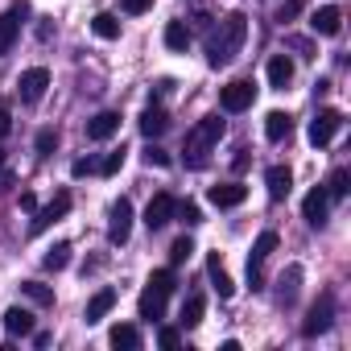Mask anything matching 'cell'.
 I'll return each mask as SVG.
<instances>
[{
  "instance_id": "1",
  "label": "cell",
  "mask_w": 351,
  "mask_h": 351,
  "mask_svg": "<svg viewBox=\"0 0 351 351\" xmlns=\"http://www.w3.org/2000/svg\"><path fill=\"white\" fill-rule=\"evenodd\" d=\"M244 38H248V17L244 13H228L219 21V29H211V38H207V62L211 66H228L236 58V50L244 46Z\"/></svg>"
},
{
  "instance_id": "2",
  "label": "cell",
  "mask_w": 351,
  "mask_h": 351,
  "mask_svg": "<svg viewBox=\"0 0 351 351\" xmlns=\"http://www.w3.org/2000/svg\"><path fill=\"white\" fill-rule=\"evenodd\" d=\"M223 136V120L219 116H207V120H199L191 132H186V165L191 169H203L207 165V153H211V145Z\"/></svg>"
},
{
  "instance_id": "3",
  "label": "cell",
  "mask_w": 351,
  "mask_h": 351,
  "mask_svg": "<svg viewBox=\"0 0 351 351\" xmlns=\"http://www.w3.org/2000/svg\"><path fill=\"white\" fill-rule=\"evenodd\" d=\"M273 248H277V232H261L252 252H248V285L252 289H265V261H269Z\"/></svg>"
},
{
  "instance_id": "4",
  "label": "cell",
  "mask_w": 351,
  "mask_h": 351,
  "mask_svg": "<svg viewBox=\"0 0 351 351\" xmlns=\"http://www.w3.org/2000/svg\"><path fill=\"white\" fill-rule=\"evenodd\" d=\"M339 128H343V112H335V108H322V112L310 120V145H314V149L330 145Z\"/></svg>"
},
{
  "instance_id": "5",
  "label": "cell",
  "mask_w": 351,
  "mask_h": 351,
  "mask_svg": "<svg viewBox=\"0 0 351 351\" xmlns=\"http://www.w3.org/2000/svg\"><path fill=\"white\" fill-rule=\"evenodd\" d=\"M302 219H306L310 228H326V219H330V195H326L322 186H314V191L302 199Z\"/></svg>"
},
{
  "instance_id": "6",
  "label": "cell",
  "mask_w": 351,
  "mask_h": 351,
  "mask_svg": "<svg viewBox=\"0 0 351 351\" xmlns=\"http://www.w3.org/2000/svg\"><path fill=\"white\" fill-rule=\"evenodd\" d=\"M46 87H50V71H46V66H29V71L17 79V91H21L25 104H38V99L46 95Z\"/></svg>"
},
{
  "instance_id": "7",
  "label": "cell",
  "mask_w": 351,
  "mask_h": 351,
  "mask_svg": "<svg viewBox=\"0 0 351 351\" xmlns=\"http://www.w3.org/2000/svg\"><path fill=\"white\" fill-rule=\"evenodd\" d=\"M252 99H256V87H252L248 79L228 83V87H223V95H219L223 112H244V108H252Z\"/></svg>"
},
{
  "instance_id": "8",
  "label": "cell",
  "mask_w": 351,
  "mask_h": 351,
  "mask_svg": "<svg viewBox=\"0 0 351 351\" xmlns=\"http://www.w3.org/2000/svg\"><path fill=\"white\" fill-rule=\"evenodd\" d=\"M330 318H335V302H330V293H322L314 306H310V318L302 322V335L306 339H314V335H322L326 326H330Z\"/></svg>"
},
{
  "instance_id": "9",
  "label": "cell",
  "mask_w": 351,
  "mask_h": 351,
  "mask_svg": "<svg viewBox=\"0 0 351 351\" xmlns=\"http://www.w3.org/2000/svg\"><path fill=\"white\" fill-rule=\"evenodd\" d=\"M173 207H178V199H173V195H153L149 207H145V228H149V232L165 228V223L173 219Z\"/></svg>"
},
{
  "instance_id": "10",
  "label": "cell",
  "mask_w": 351,
  "mask_h": 351,
  "mask_svg": "<svg viewBox=\"0 0 351 351\" xmlns=\"http://www.w3.org/2000/svg\"><path fill=\"white\" fill-rule=\"evenodd\" d=\"M132 236V203L128 199H120V203H112V223H108V240L112 244H124Z\"/></svg>"
},
{
  "instance_id": "11",
  "label": "cell",
  "mask_w": 351,
  "mask_h": 351,
  "mask_svg": "<svg viewBox=\"0 0 351 351\" xmlns=\"http://www.w3.org/2000/svg\"><path fill=\"white\" fill-rule=\"evenodd\" d=\"M66 211H71V191H58V195H54V203H46V207L38 211V219H34V236H38V232H46L50 223H58Z\"/></svg>"
},
{
  "instance_id": "12",
  "label": "cell",
  "mask_w": 351,
  "mask_h": 351,
  "mask_svg": "<svg viewBox=\"0 0 351 351\" xmlns=\"http://www.w3.org/2000/svg\"><path fill=\"white\" fill-rule=\"evenodd\" d=\"M310 29H314V34H322V38H335V34L343 29V13H339L335 5H322V9H314V13H310Z\"/></svg>"
},
{
  "instance_id": "13",
  "label": "cell",
  "mask_w": 351,
  "mask_h": 351,
  "mask_svg": "<svg viewBox=\"0 0 351 351\" xmlns=\"http://www.w3.org/2000/svg\"><path fill=\"white\" fill-rule=\"evenodd\" d=\"M265 182H269V199H273V203H281V199L293 191V173H289V165H269Z\"/></svg>"
},
{
  "instance_id": "14",
  "label": "cell",
  "mask_w": 351,
  "mask_h": 351,
  "mask_svg": "<svg viewBox=\"0 0 351 351\" xmlns=\"http://www.w3.org/2000/svg\"><path fill=\"white\" fill-rule=\"evenodd\" d=\"M29 9L25 5H17L13 13H5L0 17V54H9L13 50V42H17V29H21V17H25Z\"/></svg>"
},
{
  "instance_id": "15",
  "label": "cell",
  "mask_w": 351,
  "mask_h": 351,
  "mask_svg": "<svg viewBox=\"0 0 351 351\" xmlns=\"http://www.w3.org/2000/svg\"><path fill=\"white\" fill-rule=\"evenodd\" d=\"M116 132H120V112H99V116L87 120V136L91 141H108Z\"/></svg>"
},
{
  "instance_id": "16",
  "label": "cell",
  "mask_w": 351,
  "mask_h": 351,
  "mask_svg": "<svg viewBox=\"0 0 351 351\" xmlns=\"http://www.w3.org/2000/svg\"><path fill=\"white\" fill-rule=\"evenodd\" d=\"M207 199H211L215 207H240V203L248 199V186H240V182H223V186H211Z\"/></svg>"
},
{
  "instance_id": "17",
  "label": "cell",
  "mask_w": 351,
  "mask_h": 351,
  "mask_svg": "<svg viewBox=\"0 0 351 351\" xmlns=\"http://www.w3.org/2000/svg\"><path fill=\"white\" fill-rule=\"evenodd\" d=\"M165 298H169V293L145 285V293H141V318H145V322H161V318H165Z\"/></svg>"
},
{
  "instance_id": "18",
  "label": "cell",
  "mask_w": 351,
  "mask_h": 351,
  "mask_svg": "<svg viewBox=\"0 0 351 351\" xmlns=\"http://www.w3.org/2000/svg\"><path fill=\"white\" fill-rule=\"evenodd\" d=\"M289 83H293V62H289L285 54H273V58H269V87L285 91Z\"/></svg>"
},
{
  "instance_id": "19",
  "label": "cell",
  "mask_w": 351,
  "mask_h": 351,
  "mask_svg": "<svg viewBox=\"0 0 351 351\" xmlns=\"http://www.w3.org/2000/svg\"><path fill=\"white\" fill-rule=\"evenodd\" d=\"M289 132H293V116L289 112H269L265 116V136L277 145V141H289Z\"/></svg>"
},
{
  "instance_id": "20",
  "label": "cell",
  "mask_w": 351,
  "mask_h": 351,
  "mask_svg": "<svg viewBox=\"0 0 351 351\" xmlns=\"http://www.w3.org/2000/svg\"><path fill=\"white\" fill-rule=\"evenodd\" d=\"M136 124H141V132H145V136L153 141V136H161V132L169 128V116H165V108H145Z\"/></svg>"
},
{
  "instance_id": "21",
  "label": "cell",
  "mask_w": 351,
  "mask_h": 351,
  "mask_svg": "<svg viewBox=\"0 0 351 351\" xmlns=\"http://www.w3.org/2000/svg\"><path fill=\"white\" fill-rule=\"evenodd\" d=\"M207 273H211V285H215V293H219V298H232V293H236L232 277L223 273V261H219V252H211V256H207Z\"/></svg>"
},
{
  "instance_id": "22",
  "label": "cell",
  "mask_w": 351,
  "mask_h": 351,
  "mask_svg": "<svg viewBox=\"0 0 351 351\" xmlns=\"http://www.w3.org/2000/svg\"><path fill=\"white\" fill-rule=\"evenodd\" d=\"M5 330L9 335H34V314L21 310V306H9L5 310Z\"/></svg>"
},
{
  "instance_id": "23",
  "label": "cell",
  "mask_w": 351,
  "mask_h": 351,
  "mask_svg": "<svg viewBox=\"0 0 351 351\" xmlns=\"http://www.w3.org/2000/svg\"><path fill=\"white\" fill-rule=\"evenodd\" d=\"M112 306H116V289H99V293L87 302V314H83V318H87V322H99Z\"/></svg>"
},
{
  "instance_id": "24",
  "label": "cell",
  "mask_w": 351,
  "mask_h": 351,
  "mask_svg": "<svg viewBox=\"0 0 351 351\" xmlns=\"http://www.w3.org/2000/svg\"><path fill=\"white\" fill-rule=\"evenodd\" d=\"M108 343H112V347H124V351H136V347H141V335H136V326L116 322V326H112V335H108Z\"/></svg>"
},
{
  "instance_id": "25",
  "label": "cell",
  "mask_w": 351,
  "mask_h": 351,
  "mask_svg": "<svg viewBox=\"0 0 351 351\" xmlns=\"http://www.w3.org/2000/svg\"><path fill=\"white\" fill-rule=\"evenodd\" d=\"M165 46L169 50H186L191 46V25L186 21H169L165 25Z\"/></svg>"
},
{
  "instance_id": "26",
  "label": "cell",
  "mask_w": 351,
  "mask_h": 351,
  "mask_svg": "<svg viewBox=\"0 0 351 351\" xmlns=\"http://www.w3.org/2000/svg\"><path fill=\"white\" fill-rule=\"evenodd\" d=\"M91 34L104 38V42H116V38H120V21H116L112 13H99V17L91 21Z\"/></svg>"
},
{
  "instance_id": "27",
  "label": "cell",
  "mask_w": 351,
  "mask_h": 351,
  "mask_svg": "<svg viewBox=\"0 0 351 351\" xmlns=\"http://www.w3.org/2000/svg\"><path fill=\"white\" fill-rule=\"evenodd\" d=\"M42 265H46L50 273H62V269L71 265V244H54V248L42 256Z\"/></svg>"
},
{
  "instance_id": "28",
  "label": "cell",
  "mask_w": 351,
  "mask_h": 351,
  "mask_svg": "<svg viewBox=\"0 0 351 351\" xmlns=\"http://www.w3.org/2000/svg\"><path fill=\"white\" fill-rule=\"evenodd\" d=\"M203 310H207V302L195 293V298H186V306H182V326H199L203 322Z\"/></svg>"
},
{
  "instance_id": "29",
  "label": "cell",
  "mask_w": 351,
  "mask_h": 351,
  "mask_svg": "<svg viewBox=\"0 0 351 351\" xmlns=\"http://www.w3.org/2000/svg\"><path fill=\"white\" fill-rule=\"evenodd\" d=\"M322 191H326L330 199H347V191H351V178H347V169H335V173H330V182H326Z\"/></svg>"
},
{
  "instance_id": "30",
  "label": "cell",
  "mask_w": 351,
  "mask_h": 351,
  "mask_svg": "<svg viewBox=\"0 0 351 351\" xmlns=\"http://www.w3.org/2000/svg\"><path fill=\"white\" fill-rule=\"evenodd\" d=\"M191 252H195V244H191L186 236H182V240H173V248H169V265H186Z\"/></svg>"
},
{
  "instance_id": "31",
  "label": "cell",
  "mask_w": 351,
  "mask_h": 351,
  "mask_svg": "<svg viewBox=\"0 0 351 351\" xmlns=\"http://www.w3.org/2000/svg\"><path fill=\"white\" fill-rule=\"evenodd\" d=\"M173 215H178L186 228H195V223H203V211L195 207V203H178V207H173Z\"/></svg>"
},
{
  "instance_id": "32",
  "label": "cell",
  "mask_w": 351,
  "mask_h": 351,
  "mask_svg": "<svg viewBox=\"0 0 351 351\" xmlns=\"http://www.w3.org/2000/svg\"><path fill=\"white\" fill-rule=\"evenodd\" d=\"M25 293H29L38 306H50V302H54V289H46L42 281H25Z\"/></svg>"
},
{
  "instance_id": "33",
  "label": "cell",
  "mask_w": 351,
  "mask_h": 351,
  "mask_svg": "<svg viewBox=\"0 0 351 351\" xmlns=\"http://www.w3.org/2000/svg\"><path fill=\"white\" fill-rule=\"evenodd\" d=\"M124 165V149H116V153H108L104 161H99V173H104V178H112V173Z\"/></svg>"
},
{
  "instance_id": "34",
  "label": "cell",
  "mask_w": 351,
  "mask_h": 351,
  "mask_svg": "<svg viewBox=\"0 0 351 351\" xmlns=\"http://www.w3.org/2000/svg\"><path fill=\"white\" fill-rule=\"evenodd\" d=\"M302 9H306V0H285V5H281V9H277V21H281V25H285V21H293V17H298V13H302Z\"/></svg>"
},
{
  "instance_id": "35",
  "label": "cell",
  "mask_w": 351,
  "mask_h": 351,
  "mask_svg": "<svg viewBox=\"0 0 351 351\" xmlns=\"http://www.w3.org/2000/svg\"><path fill=\"white\" fill-rule=\"evenodd\" d=\"M54 145H58V136H54L50 128H42V132H38V153H42V157H50V153H54Z\"/></svg>"
},
{
  "instance_id": "36",
  "label": "cell",
  "mask_w": 351,
  "mask_h": 351,
  "mask_svg": "<svg viewBox=\"0 0 351 351\" xmlns=\"http://www.w3.org/2000/svg\"><path fill=\"white\" fill-rule=\"evenodd\" d=\"M145 161H149V165H157V169H165V165H169V153H165V149H157V145H149V149H145Z\"/></svg>"
},
{
  "instance_id": "37",
  "label": "cell",
  "mask_w": 351,
  "mask_h": 351,
  "mask_svg": "<svg viewBox=\"0 0 351 351\" xmlns=\"http://www.w3.org/2000/svg\"><path fill=\"white\" fill-rule=\"evenodd\" d=\"M157 343H161V347H178V343H182V335L173 330V326H161V330H157Z\"/></svg>"
},
{
  "instance_id": "38",
  "label": "cell",
  "mask_w": 351,
  "mask_h": 351,
  "mask_svg": "<svg viewBox=\"0 0 351 351\" xmlns=\"http://www.w3.org/2000/svg\"><path fill=\"white\" fill-rule=\"evenodd\" d=\"M120 9L136 17V13H149V9H153V0H120Z\"/></svg>"
},
{
  "instance_id": "39",
  "label": "cell",
  "mask_w": 351,
  "mask_h": 351,
  "mask_svg": "<svg viewBox=\"0 0 351 351\" xmlns=\"http://www.w3.org/2000/svg\"><path fill=\"white\" fill-rule=\"evenodd\" d=\"M91 169H99L91 157H83V161H75V165H71V173H75V178H83V173H91Z\"/></svg>"
},
{
  "instance_id": "40",
  "label": "cell",
  "mask_w": 351,
  "mask_h": 351,
  "mask_svg": "<svg viewBox=\"0 0 351 351\" xmlns=\"http://www.w3.org/2000/svg\"><path fill=\"white\" fill-rule=\"evenodd\" d=\"M9 128H13V116H9L5 108H0V141H5V136H9Z\"/></svg>"
},
{
  "instance_id": "41",
  "label": "cell",
  "mask_w": 351,
  "mask_h": 351,
  "mask_svg": "<svg viewBox=\"0 0 351 351\" xmlns=\"http://www.w3.org/2000/svg\"><path fill=\"white\" fill-rule=\"evenodd\" d=\"M248 161H252V157H248V149H240V153H236V173H244V169H248Z\"/></svg>"
},
{
  "instance_id": "42",
  "label": "cell",
  "mask_w": 351,
  "mask_h": 351,
  "mask_svg": "<svg viewBox=\"0 0 351 351\" xmlns=\"http://www.w3.org/2000/svg\"><path fill=\"white\" fill-rule=\"evenodd\" d=\"M21 211H38V199H34V195H29V191H25V195H21Z\"/></svg>"
},
{
  "instance_id": "43",
  "label": "cell",
  "mask_w": 351,
  "mask_h": 351,
  "mask_svg": "<svg viewBox=\"0 0 351 351\" xmlns=\"http://www.w3.org/2000/svg\"><path fill=\"white\" fill-rule=\"evenodd\" d=\"M0 165H5V149H0Z\"/></svg>"
}]
</instances>
